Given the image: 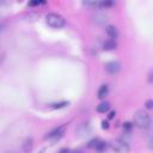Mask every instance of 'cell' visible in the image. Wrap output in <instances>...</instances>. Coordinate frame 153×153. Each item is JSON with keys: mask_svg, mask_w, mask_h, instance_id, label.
Segmentation results:
<instances>
[{"mask_svg": "<svg viewBox=\"0 0 153 153\" xmlns=\"http://www.w3.org/2000/svg\"><path fill=\"white\" fill-rule=\"evenodd\" d=\"M116 47H117L116 39H110L109 38L104 42V49L105 50H114V49H116Z\"/></svg>", "mask_w": 153, "mask_h": 153, "instance_id": "8fae6325", "label": "cell"}, {"mask_svg": "<svg viewBox=\"0 0 153 153\" xmlns=\"http://www.w3.org/2000/svg\"><path fill=\"white\" fill-rule=\"evenodd\" d=\"M62 134H63V127H60V128H56V129H54L53 131H50V133L47 135V137L56 140V139H60V137L62 136Z\"/></svg>", "mask_w": 153, "mask_h": 153, "instance_id": "ba28073f", "label": "cell"}, {"mask_svg": "<svg viewBox=\"0 0 153 153\" xmlns=\"http://www.w3.org/2000/svg\"><path fill=\"white\" fill-rule=\"evenodd\" d=\"M105 31H106V35L109 36V38H110V39H116V38H117V36H118L117 27H116V26H114V25H108V26H106V29H105Z\"/></svg>", "mask_w": 153, "mask_h": 153, "instance_id": "52a82bcc", "label": "cell"}, {"mask_svg": "<svg viewBox=\"0 0 153 153\" xmlns=\"http://www.w3.org/2000/svg\"><path fill=\"white\" fill-rule=\"evenodd\" d=\"M44 1H32L29 4V6H38V5H44Z\"/></svg>", "mask_w": 153, "mask_h": 153, "instance_id": "5bb4252c", "label": "cell"}, {"mask_svg": "<svg viewBox=\"0 0 153 153\" xmlns=\"http://www.w3.org/2000/svg\"><path fill=\"white\" fill-rule=\"evenodd\" d=\"M134 124L140 129H148L151 127V117L147 112L140 110L134 115Z\"/></svg>", "mask_w": 153, "mask_h": 153, "instance_id": "6da1fadb", "label": "cell"}, {"mask_svg": "<svg viewBox=\"0 0 153 153\" xmlns=\"http://www.w3.org/2000/svg\"><path fill=\"white\" fill-rule=\"evenodd\" d=\"M8 153H11V152H8Z\"/></svg>", "mask_w": 153, "mask_h": 153, "instance_id": "d6986e66", "label": "cell"}, {"mask_svg": "<svg viewBox=\"0 0 153 153\" xmlns=\"http://www.w3.org/2000/svg\"><path fill=\"white\" fill-rule=\"evenodd\" d=\"M114 115H115V112H114V111H111V112H110V115H109V118H112V117H114Z\"/></svg>", "mask_w": 153, "mask_h": 153, "instance_id": "e0dca14e", "label": "cell"}, {"mask_svg": "<svg viewBox=\"0 0 153 153\" xmlns=\"http://www.w3.org/2000/svg\"><path fill=\"white\" fill-rule=\"evenodd\" d=\"M102 128H103V129H108V128H109V123H108L106 121H103V122H102Z\"/></svg>", "mask_w": 153, "mask_h": 153, "instance_id": "2e32d148", "label": "cell"}, {"mask_svg": "<svg viewBox=\"0 0 153 153\" xmlns=\"http://www.w3.org/2000/svg\"><path fill=\"white\" fill-rule=\"evenodd\" d=\"M88 147L96 149L97 152H103V151L106 149L108 145H106V142H104V141H102L99 139H94V140H92V141L88 142Z\"/></svg>", "mask_w": 153, "mask_h": 153, "instance_id": "5b68a950", "label": "cell"}, {"mask_svg": "<svg viewBox=\"0 0 153 153\" xmlns=\"http://www.w3.org/2000/svg\"><path fill=\"white\" fill-rule=\"evenodd\" d=\"M45 22L50 27H54V29H61L66 25L65 18L57 13H48L45 16Z\"/></svg>", "mask_w": 153, "mask_h": 153, "instance_id": "7a4b0ae2", "label": "cell"}, {"mask_svg": "<svg viewBox=\"0 0 153 153\" xmlns=\"http://www.w3.org/2000/svg\"><path fill=\"white\" fill-rule=\"evenodd\" d=\"M22 147H23L24 153H29V152H31V149H32V147H33V140H32V137H27V139H25L24 142H23V145H22Z\"/></svg>", "mask_w": 153, "mask_h": 153, "instance_id": "9c48e42d", "label": "cell"}, {"mask_svg": "<svg viewBox=\"0 0 153 153\" xmlns=\"http://www.w3.org/2000/svg\"><path fill=\"white\" fill-rule=\"evenodd\" d=\"M109 109H110V104L106 103V102H103V103H100V104L97 106V111H98V112H106Z\"/></svg>", "mask_w": 153, "mask_h": 153, "instance_id": "7c38bea8", "label": "cell"}, {"mask_svg": "<svg viewBox=\"0 0 153 153\" xmlns=\"http://www.w3.org/2000/svg\"><path fill=\"white\" fill-rule=\"evenodd\" d=\"M73 153H81V152H73Z\"/></svg>", "mask_w": 153, "mask_h": 153, "instance_id": "ac0fdd59", "label": "cell"}, {"mask_svg": "<svg viewBox=\"0 0 153 153\" xmlns=\"http://www.w3.org/2000/svg\"><path fill=\"white\" fill-rule=\"evenodd\" d=\"M109 19V16L104 11H94L91 14V20L97 25H104Z\"/></svg>", "mask_w": 153, "mask_h": 153, "instance_id": "277c9868", "label": "cell"}, {"mask_svg": "<svg viewBox=\"0 0 153 153\" xmlns=\"http://www.w3.org/2000/svg\"><path fill=\"white\" fill-rule=\"evenodd\" d=\"M131 128H133V124H131V123H129V122H126V123L123 124V129H124L126 131H128V133L131 130Z\"/></svg>", "mask_w": 153, "mask_h": 153, "instance_id": "4fadbf2b", "label": "cell"}, {"mask_svg": "<svg viewBox=\"0 0 153 153\" xmlns=\"http://www.w3.org/2000/svg\"><path fill=\"white\" fill-rule=\"evenodd\" d=\"M108 93H109V87H108V85H102V86L99 87V90H98L97 96H98L99 99H104V98L108 96Z\"/></svg>", "mask_w": 153, "mask_h": 153, "instance_id": "30bf717a", "label": "cell"}, {"mask_svg": "<svg viewBox=\"0 0 153 153\" xmlns=\"http://www.w3.org/2000/svg\"><path fill=\"white\" fill-rule=\"evenodd\" d=\"M121 69V65L117 61H110L105 65V71L109 74H117Z\"/></svg>", "mask_w": 153, "mask_h": 153, "instance_id": "8992f818", "label": "cell"}, {"mask_svg": "<svg viewBox=\"0 0 153 153\" xmlns=\"http://www.w3.org/2000/svg\"><path fill=\"white\" fill-rule=\"evenodd\" d=\"M111 148L116 153H129V151H130L129 145L124 140H121V139L114 140L112 143H111Z\"/></svg>", "mask_w": 153, "mask_h": 153, "instance_id": "3957f363", "label": "cell"}, {"mask_svg": "<svg viewBox=\"0 0 153 153\" xmlns=\"http://www.w3.org/2000/svg\"><path fill=\"white\" fill-rule=\"evenodd\" d=\"M152 104H153V102H152L151 99L147 100V102H146V108H147V109H152Z\"/></svg>", "mask_w": 153, "mask_h": 153, "instance_id": "9a60e30c", "label": "cell"}]
</instances>
